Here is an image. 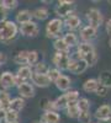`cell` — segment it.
I'll return each instance as SVG.
<instances>
[{
  "instance_id": "6da1fadb",
  "label": "cell",
  "mask_w": 111,
  "mask_h": 123,
  "mask_svg": "<svg viewBox=\"0 0 111 123\" xmlns=\"http://www.w3.org/2000/svg\"><path fill=\"white\" fill-rule=\"evenodd\" d=\"M19 36V25L14 20H6L0 24V43L11 44Z\"/></svg>"
},
{
  "instance_id": "7a4b0ae2",
  "label": "cell",
  "mask_w": 111,
  "mask_h": 123,
  "mask_svg": "<svg viewBox=\"0 0 111 123\" xmlns=\"http://www.w3.org/2000/svg\"><path fill=\"white\" fill-rule=\"evenodd\" d=\"M64 30V25H63V20L62 18H51L46 25V37L51 38V39H56L58 37H62V32Z\"/></svg>"
},
{
  "instance_id": "3957f363",
  "label": "cell",
  "mask_w": 111,
  "mask_h": 123,
  "mask_svg": "<svg viewBox=\"0 0 111 123\" xmlns=\"http://www.w3.org/2000/svg\"><path fill=\"white\" fill-rule=\"evenodd\" d=\"M75 10V3L70 1V0H60L54 6V14L58 18L64 20L69 15H72Z\"/></svg>"
},
{
  "instance_id": "277c9868",
  "label": "cell",
  "mask_w": 111,
  "mask_h": 123,
  "mask_svg": "<svg viewBox=\"0 0 111 123\" xmlns=\"http://www.w3.org/2000/svg\"><path fill=\"white\" fill-rule=\"evenodd\" d=\"M85 17H86L88 25L96 30H99L104 24V15L101 12V10L98 7H90L85 14Z\"/></svg>"
},
{
  "instance_id": "5b68a950",
  "label": "cell",
  "mask_w": 111,
  "mask_h": 123,
  "mask_svg": "<svg viewBox=\"0 0 111 123\" xmlns=\"http://www.w3.org/2000/svg\"><path fill=\"white\" fill-rule=\"evenodd\" d=\"M19 33L24 36V37H28V38H35L38 36L39 33V26L36 21H30L27 24L20 25L19 26Z\"/></svg>"
},
{
  "instance_id": "8992f818",
  "label": "cell",
  "mask_w": 111,
  "mask_h": 123,
  "mask_svg": "<svg viewBox=\"0 0 111 123\" xmlns=\"http://www.w3.org/2000/svg\"><path fill=\"white\" fill-rule=\"evenodd\" d=\"M69 60H70V54H68V53H58V52H56L52 57V63H53L54 68L58 69L59 71H62V73L68 70Z\"/></svg>"
},
{
  "instance_id": "52a82bcc",
  "label": "cell",
  "mask_w": 111,
  "mask_h": 123,
  "mask_svg": "<svg viewBox=\"0 0 111 123\" xmlns=\"http://www.w3.org/2000/svg\"><path fill=\"white\" fill-rule=\"evenodd\" d=\"M33 74L32 68H30L27 65L19 67L16 73H15V81H16V87L22 84V83H30L31 81V76Z\"/></svg>"
},
{
  "instance_id": "ba28073f",
  "label": "cell",
  "mask_w": 111,
  "mask_h": 123,
  "mask_svg": "<svg viewBox=\"0 0 111 123\" xmlns=\"http://www.w3.org/2000/svg\"><path fill=\"white\" fill-rule=\"evenodd\" d=\"M86 69H88V65H86V63L83 59L70 57L67 71H69L70 74H74V75H80V74H83Z\"/></svg>"
},
{
  "instance_id": "9c48e42d",
  "label": "cell",
  "mask_w": 111,
  "mask_h": 123,
  "mask_svg": "<svg viewBox=\"0 0 111 123\" xmlns=\"http://www.w3.org/2000/svg\"><path fill=\"white\" fill-rule=\"evenodd\" d=\"M79 39L82 42H85V43H93V41L98 38V30L91 27V26H83L80 28V32L78 35Z\"/></svg>"
},
{
  "instance_id": "30bf717a",
  "label": "cell",
  "mask_w": 111,
  "mask_h": 123,
  "mask_svg": "<svg viewBox=\"0 0 111 123\" xmlns=\"http://www.w3.org/2000/svg\"><path fill=\"white\" fill-rule=\"evenodd\" d=\"M0 86L3 90H10L13 87H16V81H15V74L11 71H3L0 74Z\"/></svg>"
},
{
  "instance_id": "8fae6325",
  "label": "cell",
  "mask_w": 111,
  "mask_h": 123,
  "mask_svg": "<svg viewBox=\"0 0 111 123\" xmlns=\"http://www.w3.org/2000/svg\"><path fill=\"white\" fill-rule=\"evenodd\" d=\"M63 25L64 28H67L70 32H74V31L82 28V18L75 14H72L63 20Z\"/></svg>"
},
{
  "instance_id": "7c38bea8",
  "label": "cell",
  "mask_w": 111,
  "mask_h": 123,
  "mask_svg": "<svg viewBox=\"0 0 111 123\" xmlns=\"http://www.w3.org/2000/svg\"><path fill=\"white\" fill-rule=\"evenodd\" d=\"M17 94L20 95V97L26 100V98H32L36 95V89L31 83H22L20 84L17 87Z\"/></svg>"
},
{
  "instance_id": "4fadbf2b",
  "label": "cell",
  "mask_w": 111,
  "mask_h": 123,
  "mask_svg": "<svg viewBox=\"0 0 111 123\" xmlns=\"http://www.w3.org/2000/svg\"><path fill=\"white\" fill-rule=\"evenodd\" d=\"M94 117L96 118L98 122L111 119V105L104 104L101 106H99L95 111V113H94Z\"/></svg>"
},
{
  "instance_id": "5bb4252c",
  "label": "cell",
  "mask_w": 111,
  "mask_h": 123,
  "mask_svg": "<svg viewBox=\"0 0 111 123\" xmlns=\"http://www.w3.org/2000/svg\"><path fill=\"white\" fill-rule=\"evenodd\" d=\"M33 86H37V87H41V89H46V87H49L51 86V80L47 75H42V74H36L33 73L32 76H31V81H30Z\"/></svg>"
},
{
  "instance_id": "9a60e30c",
  "label": "cell",
  "mask_w": 111,
  "mask_h": 123,
  "mask_svg": "<svg viewBox=\"0 0 111 123\" xmlns=\"http://www.w3.org/2000/svg\"><path fill=\"white\" fill-rule=\"evenodd\" d=\"M53 84L56 85V87L59 91H62V92L65 94L67 91H69L70 89H72V79H70L68 75H65V74H62Z\"/></svg>"
},
{
  "instance_id": "2e32d148",
  "label": "cell",
  "mask_w": 111,
  "mask_h": 123,
  "mask_svg": "<svg viewBox=\"0 0 111 123\" xmlns=\"http://www.w3.org/2000/svg\"><path fill=\"white\" fill-rule=\"evenodd\" d=\"M14 21L20 26V25H24V24H27L30 21H32V12L27 9H24V10H20V11L15 15V20Z\"/></svg>"
},
{
  "instance_id": "e0dca14e",
  "label": "cell",
  "mask_w": 111,
  "mask_h": 123,
  "mask_svg": "<svg viewBox=\"0 0 111 123\" xmlns=\"http://www.w3.org/2000/svg\"><path fill=\"white\" fill-rule=\"evenodd\" d=\"M62 38L65 42V44L69 47V49L77 48V46L79 44V37H78V35L75 32H70V31H68V32H65L62 36Z\"/></svg>"
},
{
  "instance_id": "ac0fdd59",
  "label": "cell",
  "mask_w": 111,
  "mask_h": 123,
  "mask_svg": "<svg viewBox=\"0 0 111 123\" xmlns=\"http://www.w3.org/2000/svg\"><path fill=\"white\" fill-rule=\"evenodd\" d=\"M60 122V116L56 111H48L43 112L41 116V122L39 123H59Z\"/></svg>"
},
{
  "instance_id": "d6986e66",
  "label": "cell",
  "mask_w": 111,
  "mask_h": 123,
  "mask_svg": "<svg viewBox=\"0 0 111 123\" xmlns=\"http://www.w3.org/2000/svg\"><path fill=\"white\" fill-rule=\"evenodd\" d=\"M26 106V100L21 98V97H14L10 100V104H9V110L11 111H15L17 113H20Z\"/></svg>"
},
{
  "instance_id": "ffe728a7",
  "label": "cell",
  "mask_w": 111,
  "mask_h": 123,
  "mask_svg": "<svg viewBox=\"0 0 111 123\" xmlns=\"http://www.w3.org/2000/svg\"><path fill=\"white\" fill-rule=\"evenodd\" d=\"M53 48L58 53H68V54H70V49L65 44V42L63 41L62 37H58V38L53 39Z\"/></svg>"
},
{
  "instance_id": "44dd1931",
  "label": "cell",
  "mask_w": 111,
  "mask_h": 123,
  "mask_svg": "<svg viewBox=\"0 0 111 123\" xmlns=\"http://www.w3.org/2000/svg\"><path fill=\"white\" fill-rule=\"evenodd\" d=\"M98 83L99 85L101 86H105V87H111V71L110 70H104L99 74L98 76Z\"/></svg>"
},
{
  "instance_id": "7402d4cb",
  "label": "cell",
  "mask_w": 111,
  "mask_h": 123,
  "mask_svg": "<svg viewBox=\"0 0 111 123\" xmlns=\"http://www.w3.org/2000/svg\"><path fill=\"white\" fill-rule=\"evenodd\" d=\"M31 12H32V18H36L37 21H46V20L49 17V11L43 6L35 9Z\"/></svg>"
},
{
  "instance_id": "603a6c76",
  "label": "cell",
  "mask_w": 111,
  "mask_h": 123,
  "mask_svg": "<svg viewBox=\"0 0 111 123\" xmlns=\"http://www.w3.org/2000/svg\"><path fill=\"white\" fill-rule=\"evenodd\" d=\"M99 86V83H98V80L94 79V78H90L88 80L84 81V84H83V90L86 92V94H95V91Z\"/></svg>"
},
{
  "instance_id": "cb8c5ba5",
  "label": "cell",
  "mask_w": 111,
  "mask_h": 123,
  "mask_svg": "<svg viewBox=\"0 0 111 123\" xmlns=\"http://www.w3.org/2000/svg\"><path fill=\"white\" fill-rule=\"evenodd\" d=\"M39 62V54L37 50H27V58H26V65L30 68H33Z\"/></svg>"
},
{
  "instance_id": "d4e9b609",
  "label": "cell",
  "mask_w": 111,
  "mask_h": 123,
  "mask_svg": "<svg viewBox=\"0 0 111 123\" xmlns=\"http://www.w3.org/2000/svg\"><path fill=\"white\" fill-rule=\"evenodd\" d=\"M49 69H51V67H49V64L47 63V62H38V63L36 65H33L32 70H33V73L36 74H42V75H47L48 74V71Z\"/></svg>"
},
{
  "instance_id": "484cf974",
  "label": "cell",
  "mask_w": 111,
  "mask_h": 123,
  "mask_svg": "<svg viewBox=\"0 0 111 123\" xmlns=\"http://www.w3.org/2000/svg\"><path fill=\"white\" fill-rule=\"evenodd\" d=\"M82 59L86 63L88 68H90V67H95V64L98 63V60H99V55H98L96 49L93 50V52H90V53H88L86 55H84Z\"/></svg>"
},
{
  "instance_id": "4316f807",
  "label": "cell",
  "mask_w": 111,
  "mask_h": 123,
  "mask_svg": "<svg viewBox=\"0 0 111 123\" xmlns=\"http://www.w3.org/2000/svg\"><path fill=\"white\" fill-rule=\"evenodd\" d=\"M10 100H11V96H10L9 91L0 89V107L3 110H9Z\"/></svg>"
},
{
  "instance_id": "83f0119b",
  "label": "cell",
  "mask_w": 111,
  "mask_h": 123,
  "mask_svg": "<svg viewBox=\"0 0 111 123\" xmlns=\"http://www.w3.org/2000/svg\"><path fill=\"white\" fill-rule=\"evenodd\" d=\"M39 107L43 112H48V111H56V106H54V102L52 100H49L47 97H43L39 100ZM57 112V111H56Z\"/></svg>"
},
{
  "instance_id": "f1b7e54d",
  "label": "cell",
  "mask_w": 111,
  "mask_h": 123,
  "mask_svg": "<svg viewBox=\"0 0 111 123\" xmlns=\"http://www.w3.org/2000/svg\"><path fill=\"white\" fill-rule=\"evenodd\" d=\"M26 58H27V50H20L14 55L13 62L19 67H22V65H26Z\"/></svg>"
},
{
  "instance_id": "f546056e",
  "label": "cell",
  "mask_w": 111,
  "mask_h": 123,
  "mask_svg": "<svg viewBox=\"0 0 111 123\" xmlns=\"http://www.w3.org/2000/svg\"><path fill=\"white\" fill-rule=\"evenodd\" d=\"M64 96H65V98H67V101H68V105H74V104H77L78 102V100H79V91L78 90H72L70 89L69 91H67L65 94H64Z\"/></svg>"
},
{
  "instance_id": "4dcf8cb0",
  "label": "cell",
  "mask_w": 111,
  "mask_h": 123,
  "mask_svg": "<svg viewBox=\"0 0 111 123\" xmlns=\"http://www.w3.org/2000/svg\"><path fill=\"white\" fill-rule=\"evenodd\" d=\"M53 102H54V106H56V111H57V112H58V111H63V110H65V108L68 107V101H67L64 94L60 95V96H58Z\"/></svg>"
},
{
  "instance_id": "1f68e13d",
  "label": "cell",
  "mask_w": 111,
  "mask_h": 123,
  "mask_svg": "<svg viewBox=\"0 0 111 123\" xmlns=\"http://www.w3.org/2000/svg\"><path fill=\"white\" fill-rule=\"evenodd\" d=\"M19 113L15 111H11V110H6V113H5V118H4V122L5 123H17L19 122Z\"/></svg>"
},
{
  "instance_id": "d6a6232c",
  "label": "cell",
  "mask_w": 111,
  "mask_h": 123,
  "mask_svg": "<svg viewBox=\"0 0 111 123\" xmlns=\"http://www.w3.org/2000/svg\"><path fill=\"white\" fill-rule=\"evenodd\" d=\"M77 107L80 112H88L90 111V101L86 97H79L77 102Z\"/></svg>"
},
{
  "instance_id": "836d02e7",
  "label": "cell",
  "mask_w": 111,
  "mask_h": 123,
  "mask_svg": "<svg viewBox=\"0 0 111 123\" xmlns=\"http://www.w3.org/2000/svg\"><path fill=\"white\" fill-rule=\"evenodd\" d=\"M65 112H67V116L69 118H72V119H77L79 117V113H80V111L78 110L77 107V104L74 105H68V107L65 108Z\"/></svg>"
},
{
  "instance_id": "e575fe53",
  "label": "cell",
  "mask_w": 111,
  "mask_h": 123,
  "mask_svg": "<svg viewBox=\"0 0 111 123\" xmlns=\"http://www.w3.org/2000/svg\"><path fill=\"white\" fill-rule=\"evenodd\" d=\"M1 5L9 12V11H11V10H15L19 6V1L17 0H1Z\"/></svg>"
},
{
  "instance_id": "d590c367",
  "label": "cell",
  "mask_w": 111,
  "mask_h": 123,
  "mask_svg": "<svg viewBox=\"0 0 111 123\" xmlns=\"http://www.w3.org/2000/svg\"><path fill=\"white\" fill-rule=\"evenodd\" d=\"M91 118H93L91 113H90V111H88V112H80L77 119L79 123H91Z\"/></svg>"
},
{
  "instance_id": "8d00e7d4",
  "label": "cell",
  "mask_w": 111,
  "mask_h": 123,
  "mask_svg": "<svg viewBox=\"0 0 111 123\" xmlns=\"http://www.w3.org/2000/svg\"><path fill=\"white\" fill-rule=\"evenodd\" d=\"M62 74H63V73H62V71H59L58 69H56V68H51V69H49V71H48V74H47V76L49 78L51 83L53 84L54 81H56L60 75H62Z\"/></svg>"
},
{
  "instance_id": "74e56055",
  "label": "cell",
  "mask_w": 111,
  "mask_h": 123,
  "mask_svg": "<svg viewBox=\"0 0 111 123\" xmlns=\"http://www.w3.org/2000/svg\"><path fill=\"white\" fill-rule=\"evenodd\" d=\"M95 94H96V96H99V97H106L107 94H109V89L105 87V86L99 85L98 89H96V91H95Z\"/></svg>"
},
{
  "instance_id": "f35d334b",
  "label": "cell",
  "mask_w": 111,
  "mask_h": 123,
  "mask_svg": "<svg viewBox=\"0 0 111 123\" xmlns=\"http://www.w3.org/2000/svg\"><path fill=\"white\" fill-rule=\"evenodd\" d=\"M7 15H9V12L5 10V7L1 5V1H0V24L6 21V20H7Z\"/></svg>"
},
{
  "instance_id": "ab89813d",
  "label": "cell",
  "mask_w": 111,
  "mask_h": 123,
  "mask_svg": "<svg viewBox=\"0 0 111 123\" xmlns=\"http://www.w3.org/2000/svg\"><path fill=\"white\" fill-rule=\"evenodd\" d=\"M6 62H7V55L4 52H0V67L6 64Z\"/></svg>"
},
{
  "instance_id": "60d3db41",
  "label": "cell",
  "mask_w": 111,
  "mask_h": 123,
  "mask_svg": "<svg viewBox=\"0 0 111 123\" xmlns=\"http://www.w3.org/2000/svg\"><path fill=\"white\" fill-rule=\"evenodd\" d=\"M105 31H106V33L111 37V18H109L106 24H105Z\"/></svg>"
},
{
  "instance_id": "b9f144b4",
  "label": "cell",
  "mask_w": 111,
  "mask_h": 123,
  "mask_svg": "<svg viewBox=\"0 0 111 123\" xmlns=\"http://www.w3.org/2000/svg\"><path fill=\"white\" fill-rule=\"evenodd\" d=\"M5 113H6V110H3L0 108V123L4 122V118H5Z\"/></svg>"
},
{
  "instance_id": "7bdbcfd3",
  "label": "cell",
  "mask_w": 111,
  "mask_h": 123,
  "mask_svg": "<svg viewBox=\"0 0 111 123\" xmlns=\"http://www.w3.org/2000/svg\"><path fill=\"white\" fill-rule=\"evenodd\" d=\"M109 46L111 47V37H110V39H109Z\"/></svg>"
},
{
  "instance_id": "ee69618b",
  "label": "cell",
  "mask_w": 111,
  "mask_h": 123,
  "mask_svg": "<svg viewBox=\"0 0 111 123\" xmlns=\"http://www.w3.org/2000/svg\"><path fill=\"white\" fill-rule=\"evenodd\" d=\"M35 123H39V122H35Z\"/></svg>"
},
{
  "instance_id": "f6af8a7d",
  "label": "cell",
  "mask_w": 111,
  "mask_h": 123,
  "mask_svg": "<svg viewBox=\"0 0 111 123\" xmlns=\"http://www.w3.org/2000/svg\"><path fill=\"white\" fill-rule=\"evenodd\" d=\"M91 123H93V122H91Z\"/></svg>"
}]
</instances>
